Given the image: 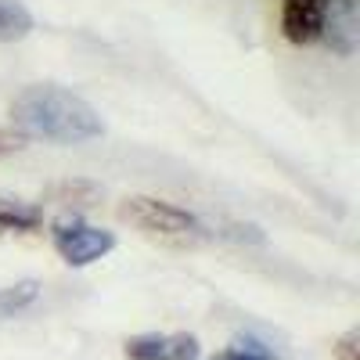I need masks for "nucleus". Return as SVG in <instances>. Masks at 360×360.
<instances>
[{
  "label": "nucleus",
  "instance_id": "1",
  "mask_svg": "<svg viewBox=\"0 0 360 360\" xmlns=\"http://www.w3.org/2000/svg\"><path fill=\"white\" fill-rule=\"evenodd\" d=\"M11 119L22 137H44L54 144H83L105 134L94 105L62 86H29L15 98Z\"/></svg>",
  "mask_w": 360,
  "mask_h": 360
},
{
  "label": "nucleus",
  "instance_id": "8",
  "mask_svg": "<svg viewBox=\"0 0 360 360\" xmlns=\"http://www.w3.org/2000/svg\"><path fill=\"white\" fill-rule=\"evenodd\" d=\"M40 299V281L25 278V281H15L8 288H0V321H8L22 310H29Z\"/></svg>",
  "mask_w": 360,
  "mask_h": 360
},
{
  "label": "nucleus",
  "instance_id": "12",
  "mask_svg": "<svg viewBox=\"0 0 360 360\" xmlns=\"http://www.w3.org/2000/svg\"><path fill=\"white\" fill-rule=\"evenodd\" d=\"M22 144H25L22 134H4V130H0V159H4V155H15Z\"/></svg>",
  "mask_w": 360,
  "mask_h": 360
},
{
  "label": "nucleus",
  "instance_id": "6",
  "mask_svg": "<svg viewBox=\"0 0 360 360\" xmlns=\"http://www.w3.org/2000/svg\"><path fill=\"white\" fill-rule=\"evenodd\" d=\"M328 0H281V33L288 44H314L321 40Z\"/></svg>",
  "mask_w": 360,
  "mask_h": 360
},
{
  "label": "nucleus",
  "instance_id": "4",
  "mask_svg": "<svg viewBox=\"0 0 360 360\" xmlns=\"http://www.w3.org/2000/svg\"><path fill=\"white\" fill-rule=\"evenodd\" d=\"M130 360H198V339L180 332V335H134L127 339Z\"/></svg>",
  "mask_w": 360,
  "mask_h": 360
},
{
  "label": "nucleus",
  "instance_id": "2",
  "mask_svg": "<svg viewBox=\"0 0 360 360\" xmlns=\"http://www.w3.org/2000/svg\"><path fill=\"white\" fill-rule=\"evenodd\" d=\"M119 217L134 224L137 231L173 242V245H195L205 238V224L195 213H188V209H180L173 202H162V198H148V195L127 198L119 205Z\"/></svg>",
  "mask_w": 360,
  "mask_h": 360
},
{
  "label": "nucleus",
  "instance_id": "9",
  "mask_svg": "<svg viewBox=\"0 0 360 360\" xmlns=\"http://www.w3.org/2000/svg\"><path fill=\"white\" fill-rule=\"evenodd\" d=\"M29 29H33V15H29V8L18 4V0H0V44L29 37Z\"/></svg>",
  "mask_w": 360,
  "mask_h": 360
},
{
  "label": "nucleus",
  "instance_id": "10",
  "mask_svg": "<svg viewBox=\"0 0 360 360\" xmlns=\"http://www.w3.org/2000/svg\"><path fill=\"white\" fill-rule=\"evenodd\" d=\"M209 360H278L274 349H270L266 342L252 339V335H242V339H234L227 349H220L217 356H209Z\"/></svg>",
  "mask_w": 360,
  "mask_h": 360
},
{
  "label": "nucleus",
  "instance_id": "7",
  "mask_svg": "<svg viewBox=\"0 0 360 360\" xmlns=\"http://www.w3.org/2000/svg\"><path fill=\"white\" fill-rule=\"evenodd\" d=\"M44 224V209L22 198L0 195V234H29Z\"/></svg>",
  "mask_w": 360,
  "mask_h": 360
},
{
  "label": "nucleus",
  "instance_id": "11",
  "mask_svg": "<svg viewBox=\"0 0 360 360\" xmlns=\"http://www.w3.org/2000/svg\"><path fill=\"white\" fill-rule=\"evenodd\" d=\"M356 342H360V332L353 328V332H346L342 342L335 346V360H360V356H356Z\"/></svg>",
  "mask_w": 360,
  "mask_h": 360
},
{
  "label": "nucleus",
  "instance_id": "5",
  "mask_svg": "<svg viewBox=\"0 0 360 360\" xmlns=\"http://www.w3.org/2000/svg\"><path fill=\"white\" fill-rule=\"evenodd\" d=\"M356 33H360L356 0H328L324 22H321V40L332 47L335 54L349 58V54L356 51Z\"/></svg>",
  "mask_w": 360,
  "mask_h": 360
},
{
  "label": "nucleus",
  "instance_id": "3",
  "mask_svg": "<svg viewBox=\"0 0 360 360\" xmlns=\"http://www.w3.org/2000/svg\"><path fill=\"white\" fill-rule=\"evenodd\" d=\"M51 242L69 266H90L115 249V234L105 227H90L79 217H62L51 231Z\"/></svg>",
  "mask_w": 360,
  "mask_h": 360
}]
</instances>
